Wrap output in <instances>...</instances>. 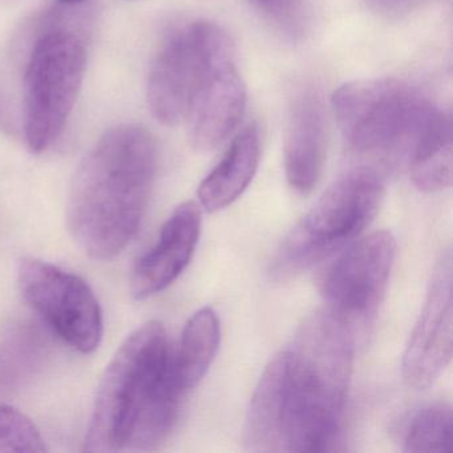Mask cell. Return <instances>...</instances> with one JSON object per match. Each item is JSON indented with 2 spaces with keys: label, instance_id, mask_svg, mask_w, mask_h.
<instances>
[{
  "label": "cell",
  "instance_id": "obj_2",
  "mask_svg": "<svg viewBox=\"0 0 453 453\" xmlns=\"http://www.w3.org/2000/svg\"><path fill=\"white\" fill-rule=\"evenodd\" d=\"M157 166L155 137L136 124L111 128L84 156L71 185L67 222L89 258L110 261L136 237Z\"/></svg>",
  "mask_w": 453,
  "mask_h": 453
},
{
  "label": "cell",
  "instance_id": "obj_18",
  "mask_svg": "<svg viewBox=\"0 0 453 453\" xmlns=\"http://www.w3.org/2000/svg\"><path fill=\"white\" fill-rule=\"evenodd\" d=\"M38 426L12 405L0 403V452H46Z\"/></svg>",
  "mask_w": 453,
  "mask_h": 453
},
{
  "label": "cell",
  "instance_id": "obj_4",
  "mask_svg": "<svg viewBox=\"0 0 453 453\" xmlns=\"http://www.w3.org/2000/svg\"><path fill=\"white\" fill-rule=\"evenodd\" d=\"M331 105L354 152L407 165L445 112L420 88L394 78L343 84L334 92Z\"/></svg>",
  "mask_w": 453,
  "mask_h": 453
},
{
  "label": "cell",
  "instance_id": "obj_5",
  "mask_svg": "<svg viewBox=\"0 0 453 453\" xmlns=\"http://www.w3.org/2000/svg\"><path fill=\"white\" fill-rule=\"evenodd\" d=\"M383 198V180L375 169L359 166L339 177L286 235L273 274L294 277L351 245L370 226Z\"/></svg>",
  "mask_w": 453,
  "mask_h": 453
},
{
  "label": "cell",
  "instance_id": "obj_17",
  "mask_svg": "<svg viewBox=\"0 0 453 453\" xmlns=\"http://www.w3.org/2000/svg\"><path fill=\"white\" fill-rule=\"evenodd\" d=\"M452 408L434 403L420 408L405 426L404 452H450L452 449Z\"/></svg>",
  "mask_w": 453,
  "mask_h": 453
},
{
  "label": "cell",
  "instance_id": "obj_3",
  "mask_svg": "<svg viewBox=\"0 0 453 453\" xmlns=\"http://www.w3.org/2000/svg\"><path fill=\"white\" fill-rule=\"evenodd\" d=\"M355 342L354 331L323 309L280 352V452L339 449Z\"/></svg>",
  "mask_w": 453,
  "mask_h": 453
},
{
  "label": "cell",
  "instance_id": "obj_13",
  "mask_svg": "<svg viewBox=\"0 0 453 453\" xmlns=\"http://www.w3.org/2000/svg\"><path fill=\"white\" fill-rule=\"evenodd\" d=\"M326 156L325 107L315 92H302L291 105L283 145L286 179L291 189L310 195L322 177Z\"/></svg>",
  "mask_w": 453,
  "mask_h": 453
},
{
  "label": "cell",
  "instance_id": "obj_20",
  "mask_svg": "<svg viewBox=\"0 0 453 453\" xmlns=\"http://www.w3.org/2000/svg\"><path fill=\"white\" fill-rule=\"evenodd\" d=\"M0 131L7 132V134H14L15 132L9 105H7L6 100L2 95H0Z\"/></svg>",
  "mask_w": 453,
  "mask_h": 453
},
{
  "label": "cell",
  "instance_id": "obj_19",
  "mask_svg": "<svg viewBox=\"0 0 453 453\" xmlns=\"http://www.w3.org/2000/svg\"><path fill=\"white\" fill-rule=\"evenodd\" d=\"M253 9L262 15L275 30L296 38L303 33V0H249Z\"/></svg>",
  "mask_w": 453,
  "mask_h": 453
},
{
  "label": "cell",
  "instance_id": "obj_22",
  "mask_svg": "<svg viewBox=\"0 0 453 453\" xmlns=\"http://www.w3.org/2000/svg\"><path fill=\"white\" fill-rule=\"evenodd\" d=\"M386 4H405V2H410V0H384Z\"/></svg>",
  "mask_w": 453,
  "mask_h": 453
},
{
  "label": "cell",
  "instance_id": "obj_7",
  "mask_svg": "<svg viewBox=\"0 0 453 453\" xmlns=\"http://www.w3.org/2000/svg\"><path fill=\"white\" fill-rule=\"evenodd\" d=\"M230 41L224 28L208 20L182 23L161 43L148 76V105L164 126L185 123L216 52Z\"/></svg>",
  "mask_w": 453,
  "mask_h": 453
},
{
  "label": "cell",
  "instance_id": "obj_9",
  "mask_svg": "<svg viewBox=\"0 0 453 453\" xmlns=\"http://www.w3.org/2000/svg\"><path fill=\"white\" fill-rule=\"evenodd\" d=\"M396 254L391 232L365 235L328 267L320 282L326 310L346 323L355 335L365 333L383 302Z\"/></svg>",
  "mask_w": 453,
  "mask_h": 453
},
{
  "label": "cell",
  "instance_id": "obj_14",
  "mask_svg": "<svg viewBox=\"0 0 453 453\" xmlns=\"http://www.w3.org/2000/svg\"><path fill=\"white\" fill-rule=\"evenodd\" d=\"M261 158V134L256 123L237 134L213 171L198 188L201 205L219 211L232 205L248 189Z\"/></svg>",
  "mask_w": 453,
  "mask_h": 453
},
{
  "label": "cell",
  "instance_id": "obj_11",
  "mask_svg": "<svg viewBox=\"0 0 453 453\" xmlns=\"http://www.w3.org/2000/svg\"><path fill=\"white\" fill-rule=\"evenodd\" d=\"M232 39L214 55L187 121L193 147L216 150L241 123L246 108V88L235 65Z\"/></svg>",
  "mask_w": 453,
  "mask_h": 453
},
{
  "label": "cell",
  "instance_id": "obj_16",
  "mask_svg": "<svg viewBox=\"0 0 453 453\" xmlns=\"http://www.w3.org/2000/svg\"><path fill=\"white\" fill-rule=\"evenodd\" d=\"M411 180L421 192L436 193L452 184V120L442 113L408 163Z\"/></svg>",
  "mask_w": 453,
  "mask_h": 453
},
{
  "label": "cell",
  "instance_id": "obj_12",
  "mask_svg": "<svg viewBox=\"0 0 453 453\" xmlns=\"http://www.w3.org/2000/svg\"><path fill=\"white\" fill-rule=\"evenodd\" d=\"M203 216L192 201L181 203L164 224L157 242L134 265L131 293L147 299L165 290L189 265L200 241Z\"/></svg>",
  "mask_w": 453,
  "mask_h": 453
},
{
  "label": "cell",
  "instance_id": "obj_10",
  "mask_svg": "<svg viewBox=\"0 0 453 453\" xmlns=\"http://www.w3.org/2000/svg\"><path fill=\"white\" fill-rule=\"evenodd\" d=\"M452 262L448 249L434 266L420 317L403 355V378L415 389L431 387L452 359Z\"/></svg>",
  "mask_w": 453,
  "mask_h": 453
},
{
  "label": "cell",
  "instance_id": "obj_6",
  "mask_svg": "<svg viewBox=\"0 0 453 453\" xmlns=\"http://www.w3.org/2000/svg\"><path fill=\"white\" fill-rule=\"evenodd\" d=\"M86 68V42L73 28L52 26L33 44L23 84V132L34 155L46 152L62 136Z\"/></svg>",
  "mask_w": 453,
  "mask_h": 453
},
{
  "label": "cell",
  "instance_id": "obj_21",
  "mask_svg": "<svg viewBox=\"0 0 453 453\" xmlns=\"http://www.w3.org/2000/svg\"><path fill=\"white\" fill-rule=\"evenodd\" d=\"M60 4H67V6H73V4H83L86 0H59Z\"/></svg>",
  "mask_w": 453,
  "mask_h": 453
},
{
  "label": "cell",
  "instance_id": "obj_15",
  "mask_svg": "<svg viewBox=\"0 0 453 453\" xmlns=\"http://www.w3.org/2000/svg\"><path fill=\"white\" fill-rule=\"evenodd\" d=\"M221 327L211 307H203L192 315L177 351H174L177 375L185 391L195 388L208 372L219 351Z\"/></svg>",
  "mask_w": 453,
  "mask_h": 453
},
{
  "label": "cell",
  "instance_id": "obj_8",
  "mask_svg": "<svg viewBox=\"0 0 453 453\" xmlns=\"http://www.w3.org/2000/svg\"><path fill=\"white\" fill-rule=\"evenodd\" d=\"M18 286L26 303L65 344L92 354L104 331L102 307L88 283L49 262L25 258L18 267Z\"/></svg>",
  "mask_w": 453,
  "mask_h": 453
},
{
  "label": "cell",
  "instance_id": "obj_1",
  "mask_svg": "<svg viewBox=\"0 0 453 453\" xmlns=\"http://www.w3.org/2000/svg\"><path fill=\"white\" fill-rule=\"evenodd\" d=\"M185 395L163 323L140 326L103 373L84 450L157 449L173 431Z\"/></svg>",
  "mask_w": 453,
  "mask_h": 453
}]
</instances>
